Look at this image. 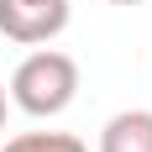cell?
Wrapping results in <instances>:
<instances>
[{
	"mask_svg": "<svg viewBox=\"0 0 152 152\" xmlns=\"http://www.w3.org/2000/svg\"><path fill=\"white\" fill-rule=\"evenodd\" d=\"M110 5H142V0H110Z\"/></svg>",
	"mask_w": 152,
	"mask_h": 152,
	"instance_id": "6",
	"label": "cell"
},
{
	"mask_svg": "<svg viewBox=\"0 0 152 152\" xmlns=\"http://www.w3.org/2000/svg\"><path fill=\"white\" fill-rule=\"evenodd\" d=\"M0 152H89V142L74 131H21L0 142Z\"/></svg>",
	"mask_w": 152,
	"mask_h": 152,
	"instance_id": "4",
	"label": "cell"
},
{
	"mask_svg": "<svg viewBox=\"0 0 152 152\" xmlns=\"http://www.w3.org/2000/svg\"><path fill=\"white\" fill-rule=\"evenodd\" d=\"M94 152H152V110H142V105L115 110L100 126V147Z\"/></svg>",
	"mask_w": 152,
	"mask_h": 152,
	"instance_id": "3",
	"label": "cell"
},
{
	"mask_svg": "<svg viewBox=\"0 0 152 152\" xmlns=\"http://www.w3.org/2000/svg\"><path fill=\"white\" fill-rule=\"evenodd\" d=\"M5 110H11V94H5V84H0V131H5Z\"/></svg>",
	"mask_w": 152,
	"mask_h": 152,
	"instance_id": "5",
	"label": "cell"
},
{
	"mask_svg": "<svg viewBox=\"0 0 152 152\" xmlns=\"http://www.w3.org/2000/svg\"><path fill=\"white\" fill-rule=\"evenodd\" d=\"M11 105L21 110V115H31V121H53V115H63V110L79 100V63L68 58V53H58V47H37V53H26V58L16 63L11 74Z\"/></svg>",
	"mask_w": 152,
	"mask_h": 152,
	"instance_id": "1",
	"label": "cell"
},
{
	"mask_svg": "<svg viewBox=\"0 0 152 152\" xmlns=\"http://www.w3.org/2000/svg\"><path fill=\"white\" fill-rule=\"evenodd\" d=\"M74 0H0V37L16 47H42L63 37Z\"/></svg>",
	"mask_w": 152,
	"mask_h": 152,
	"instance_id": "2",
	"label": "cell"
}]
</instances>
